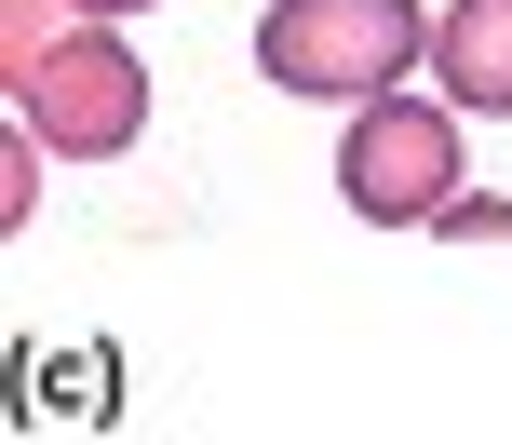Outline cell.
I'll return each mask as SVG.
<instances>
[{"label":"cell","instance_id":"cell-3","mask_svg":"<svg viewBox=\"0 0 512 445\" xmlns=\"http://www.w3.org/2000/svg\"><path fill=\"white\" fill-rule=\"evenodd\" d=\"M432 54V27H418V0H270L256 14V68L283 81V95H391V81Z\"/></svg>","mask_w":512,"mask_h":445},{"label":"cell","instance_id":"cell-6","mask_svg":"<svg viewBox=\"0 0 512 445\" xmlns=\"http://www.w3.org/2000/svg\"><path fill=\"white\" fill-rule=\"evenodd\" d=\"M432 230H445V243H512V203H472V189H459V203H445Z\"/></svg>","mask_w":512,"mask_h":445},{"label":"cell","instance_id":"cell-7","mask_svg":"<svg viewBox=\"0 0 512 445\" xmlns=\"http://www.w3.org/2000/svg\"><path fill=\"white\" fill-rule=\"evenodd\" d=\"M95 14H149V0H95Z\"/></svg>","mask_w":512,"mask_h":445},{"label":"cell","instance_id":"cell-1","mask_svg":"<svg viewBox=\"0 0 512 445\" xmlns=\"http://www.w3.org/2000/svg\"><path fill=\"white\" fill-rule=\"evenodd\" d=\"M0 95L68 162H122L149 135V68H135L122 14H95V0H0Z\"/></svg>","mask_w":512,"mask_h":445},{"label":"cell","instance_id":"cell-5","mask_svg":"<svg viewBox=\"0 0 512 445\" xmlns=\"http://www.w3.org/2000/svg\"><path fill=\"white\" fill-rule=\"evenodd\" d=\"M41 149H54V135H41V122L14 108V149H0V216H14V230L41 216Z\"/></svg>","mask_w":512,"mask_h":445},{"label":"cell","instance_id":"cell-2","mask_svg":"<svg viewBox=\"0 0 512 445\" xmlns=\"http://www.w3.org/2000/svg\"><path fill=\"white\" fill-rule=\"evenodd\" d=\"M459 95H405V81H391V95H364L351 108V135H337V203L364 216V230H432L445 203H459Z\"/></svg>","mask_w":512,"mask_h":445},{"label":"cell","instance_id":"cell-4","mask_svg":"<svg viewBox=\"0 0 512 445\" xmlns=\"http://www.w3.org/2000/svg\"><path fill=\"white\" fill-rule=\"evenodd\" d=\"M432 81L459 108H512V0H445L432 14Z\"/></svg>","mask_w":512,"mask_h":445}]
</instances>
